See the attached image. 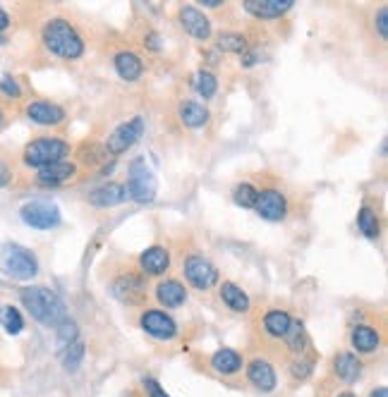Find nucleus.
<instances>
[{"label":"nucleus","instance_id":"nucleus-21","mask_svg":"<svg viewBox=\"0 0 388 397\" xmlns=\"http://www.w3.org/2000/svg\"><path fill=\"white\" fill-rule=\"evenodd\" d=\"M218 294H221L223 304H226L230 311H235V313H247V311H250V297H247V292L240 287V285L221 283V287H218Z\"/></svg>","mask_w":388,"mask_h":397},{"label":"nucleus","instance_id":"nucleus-19","mask_svg":"<svg viewBox=\"0 0 388 397\" xmlns=\"http://www.w3.org/2000/svg\"><path fill=\"white\" fill-rule=\"evenodd\" d=\"M350 342H352V347L360 352V355H374V352L379 350V345H381V335H379V331H376L374 326L362 323V326L352 328Z\"/></svg>","mask_w":388,"mask_h":397},{"label":"nucleus","instance_id":"nucleus-43","mask_svg":"<svg viewBox=\"0 0 388 397\" xmlns=\"http://www.w3.org/2000/svg\"><path fill=\"white\" fill-rule=\"evenodd\" d=\"M336 397H357V395H352V393H341V395H336Z\"/></svg>","mask_w":388,"mask_h":397},{"label":"nucleus","instance_id":"nucleus-9","mask_svg":"<svg viewBox=\"0 0 388 397\" xmlns=\"http://www.w3.org/2000/svg\"><path fill=\"white\" fill-rule=\"evenodd\" d=\"M144 333H149L156 340H173L178 335V323L171 313L161 311V309H147L139 318Z\"/></svg>","mask_w":388,"mask_h":397},{"label":"nucleus","instance_id":"nucleus-33","mask_svg":"<svg viewBox=\"0 0 388 397\" xmlns=\"http://www.w3.org/2000/svg\"><path fill=\"white\" fill-rule=\"evenodd\" d=\"M60 359H62V366H65L67 371L80 369L82 359H84V345H82V342H72L70 347H65V350H62Z\"/></svg>","mask_w":388,"mask_h":397},{"label":"nucleus","instance_id":"nucleus-3","mask_svg":"<svg viewBox=\"0 0 388 397\" xmlns=\"http://www.w3.org/2000/svg\"><path fill=\"white\" fill-rule=\"evenodd\" d=\"M67 156H70V144L58 137H38L34 142H29L22 151L24 166L34 168V170H41V168H48L53 163L67 161Z\"/></svg>","mask_w":388,"mask_h":397},{"label":"nucleus","instance_id":"nucleus-37","mask_svg":"<svg viewBox=\"0 0 388 397\" xmlns=\"http://www.w3.org/2000/svg\"><path fill=\"white\" fill-rule=\"evenodd\" d=\"M0 91H3L5 96H10V99H19V94H22V89H19V84L12 79V77H3V79H0Z\"/></svg>","mask_w":388,"mask_h":397},{"label":"nucleus","instance_id":"nucleus-40","mask_svg":"<svg viewBox=\"0 0 388 397\" xmlns=\"http://www.w3.org/2000/svg\"><path fill=\"white\" fill-rule=\"evenodd\" d=\"M8 27H10V14L5 12L3 8H0V34H3V31H5V29H8Z\"/></svg>","mask_w":388,"mask_h":397},{"label":"nucleus","instance_id":"nucleus-44","mask_svg":"<svg viewBox=\"0 0 388 397\" xmlns=\"http://www.w3.org/2000/svg\"><path fill=\"white\" fill-rule=\"evenodd\" d=\"M3 43H5V36H3V34H0V46H3Z\"/></svg>","mask_w":388,"mask_h":397},{"label":"nucleus","instance_id":"nucleus-42","mask_svg":"<svg viewBox=\"0 0 388 397\" xmlns=\"http://www.w3.org/2000/svg\"><path fill=\"white\" fill-rule=\"evenodd\" d=\"M204 5H206V8H218V5L223 3V0H202Z\"/></svg>","mask_w":388,"mask_h":397},{"label":"nucleus","instance_id":"nucleus-14","mask_svg":"<svg viewBox=\"0 0 388 397\" xmlns=\"http://www.w3.org/2000/svg\"><path fill=\"white\" fill-rule=\"evenodd\" d=\"M295 0H245L242 8L256 19H278L293 10Z\"/></svg>","mask_w":388,"mask_h":397},{"label":"nucleus","instance_id":"nucleus-8","mask_svg":"<svg viewBox=\"0 0 388 397\" xmlns=\"http://www.w3.org/2000/svg\"><path fill=\"white\" fill-rule=\"evenodd\" d=\"M24 225L34 230H53L60 225V208L51 201H29L19 208Z\"/></svg>","mask_w":388,"mask_h":397},{"label":"nucleus","instance_id":"nucleus-26","mask_svg":"<svg viewBox=\"0 0 388 397\" xmlns=\"http://www.w3.org/2000/svg\"><path fill=\"white\" fill-rule=\"evenodd\" d=\"M180 120H182V125H185V127H190V129L204 127V125L208 123L206 105L197 103V101H185V103L180 105Z\"/></svg>","mask_w":388,"mask_h":397},{"label":"nucleus","instance_id":"nucleus-38","mask_svg":"<svg viewBox=\"0 0 388 397\" xmlns=\"http://www.w3.org/2000/svg\"><path fill=\"white\" fill-rule=\"evenodd\" d=\"M144 390H147L149 397H171V395H166V390H163L154 379H144Z\"/></svg>","mask_w":388,"mask_h":397},{"label":"nucleus","instance_id":"nucleus-6","mask_svg":"<svg viewBox=\"0 0 388 397\" xmlns=\"http://www.w3.org/2000/svg\"><path fill=\"white\" fill-rule=\"evenodd\" d=\"M182 273H185L187 283H190L194 290H202V292L216 287L218 278H221L216 266H213L206 256H199V254L187 256L185 264H182Z\"/></svg>","mask_w":388,"mask_h":397},{"label":"nucleus","instance_id":"nucleus-27","mask_svg":"<svg viewBox=\"0 0 388 397\" xmlns=\"http://www.w3.org/2000/svg\"><path fill=\"white\" fill-rule=\"evenodd\" d=\"M357 227H360V232L365 237H369V240H376L381 232V225H379V216H376L374 211H372L369 206H362L360 213H357Z\"/></svg>","mask_w":388,"mask_h":397},{"label":"nucleus","instance_id":"nucleus-15","mask_svg":"<svg viewBox=\"0 0 388 397\" xmlns=\"http://www.w3.org/2000/svg\"><path fill=\"white\" fill-rule=\"evenodd\" d=\"M77 175V166L70 161H60V163H53L48 168H41L36 172V185L41 187H58V185H65L70 182L72 177Z\"/></svg>","mask_w":388,"mask_h":397},{"label":"nucleus","instance_id":"nucleus-13","mask_svg":"<svg viewBox=\"0 0 388 397\" xmlns=\"http://www.w3.org/2000/svg\"><path fill=\"white\" fill-rule=\"evenodd\" d=\"M247 381H250L256 390H261V393H271V390H276V385H278L276 369L271 366V361L261 359V357H256V359H252L250 364H247Z\"/></svg>","mask_w":388,"mask_h":397},{"label":"nucleus","instance_id":"nucleus-1","mask_svg":"<svg viewBox=\"0 0 388 397\" xmlns=\"http://www.w3.org/2000/svg\"><path fill=\"white\" fill-rule=\"evenodd\" d=\"M19 299H22L29 316H32L36 323H41V326L58 328L60 323L67 321L65 302H62L53 290L34 285V287H24L22 292H19Z\"/></svg>","mask_w":388,"mask_h":397},{"label":"nucleus","instance_id":"nucleus-2","mask_svg":"<svg viewBox=\"0 0 388 397\" xmlns=\"http://www.w3.org/2000/svg\"><path fill=\"white\" fill-rule=\"evenodd\" d=\"M43 46L62 60H80L84 55V38L65 17H53L41 31Z\"/></svg>","mask_w":388,"mask_h":397},{"label":"nucleus","instance_id":"nucleus-12","mask_svg":"<svg viewBox=\"0 0 388 397\" xmlns=\"http://www.w3.org/2000/svg\"><path fill=\"white\" fill-rule=\"evenodd\" d=\"M27 118L41 127H56V125L65 123V110L51 101H32L27 105Z\"/></svg>","mask_w":388,"mask_h":397},{"label":"nucleus","instance_id":"nucleus-22","mask_svg":"<svg viewBox=\"0 0 388 397\" xmlns=\"http://www.w3.org/2000/svg\"><path fill=\"white\" fill-rule=\"evenodd\" d=\"M128 194H125V187L118 185V182H108V185L99 187L89 194V201L99 208H110V206H118L123 203Z\"/></svg>","mask_w":388,"mask_h":397},{"label":"nucleus","instance_id":"nucleus-23","mask_svg":"<svg viewBox=\"0 0 388 397\" xmlns=\"http://www.w3.org/2000/svg\"><path fill=\"white\" fill-rule=\"evenodd\" d=\"M211 369L216 371V374H223V376H235L237 371H242V357L237 355L235 350L223 347V350L213 352Z\"/></svg>","mask_w":388,"mask_h":397},{"label":"nucleus","instance_id":"nucleus-30","mask_svg":"<svg viewBox=\"0 0 388 397\" xmlns=\"http://www.w3.org/2000/svg\"><path fill=\"white\" fill-rule=\"evenodd\" d=\"M194 89H197V94L202 96V99H213L218 91L216 75H211V72H206V70L197 72V77H194Z\"/></svg>","mask_w":388,"mask_h":397},{"label":"nucleus","instance_id":"nucleus-34","mask_svg":"<svg viewBox=\"0 0 388 397\" xmlns=\"http://www.w3.org/2000/svg\"><path fill=\"white\" fill-rule=\"evenodd\" d=\"M56 331H58V345H60L62 350H65V347H70L72 342H77V335H80V331H77V323L70 321V318H67L65 323H60Z\"/></svg>","mask_w":388,"mask_h":397},{"label":"nucleus","instance_id":"nucleus-31","mask_svg":"<svg viewBox=\"0 0 388 397\" xmlns=\"http://www.w3.org/2000/svg\"><path fill=\"white\" fill-rule=\"evenodd\" d=\"M218 48L223 53H245L247 51V38L237 31H223L218 36Z\"/></svg>","mask_w":388,"mask_h":397},{"label":"nucleus","instance_id":"nucleus-10","mask_svg":"<svg viewBox=\"0 0 388 397\" xmlns=\"http://www.w3.org/2000/svg\"><path fill=\"white\" fill-rule=\"evenodd\" d=\"M254 208L264 220L271 222H278L288 216V201H285V196L278 190H261L259 196H256Z\"/></svg>","mask_w":388,"mask_h":397},{"label":"nucleus","instance_id":"nucleus-41","mask_svg":"<svg viewBox=\"0 0 388 397\" xmlns=\"http://www.w3.org/2000/svg\"><path fill=\"white\" fill-rule=\"evenodd\" d=\"M369 397H388V390L381 385V388H376V390H372L369 393Z\"/></svg>","mask_w":388,"mask_h":397},{"label":"nucleus","instance_id":"nucleus-20","mask_svg":"<svg viewBox=\"0 0 388 397\" xmlns=\"http://www.w3.org/2000/svg\"><path fill=\"white\" fill-rule=\"evenodd\" d=\"M144 290H147L144 287V280L139 278V275H132V273L120 275V278L113 283V294L128 304H137L139 297L144 294Z\"/></svg>","mask_w":388,"mask_h":397},{"label":"nucleus","instance_id":"nucleus-45","mask_svg":"<svg viewBox=\"0 0 388 397\" xmlns=\"http://www.w3.org/2000/svg\"><path fill=\"white\" fill-rule=\"evenodd\" d=\"M3 118H5V115H3V110H0V125H3Z\"/></svg>","mask_w":388,"mask_h":397},{"label":"nucleus","instance_id":"nucleus-28","mask_svg":"<svg viewBox=\"0 0 388 397\" xmlns=\"http://www.w3.org/2000/svg\"><path fill=\"white\" fill-rule=\"evenodd\" d=\"M285 345L290 347V352H295V355H300L302 357V352H304V347H307V331H304V326H302V321H293L290 323V328H288V333H285Z\"/></svg>","mask_w":388,"mask_h":397},{"label":"nucleus","instance_id":"nucleus-11","mask_svg":"<svg viewBox=\"0 0 388 397\" xmlns=\"http://www.w3.org/2000/svg\"><path fill=\"white\" fill-rule=\"evenodd\" d=\"M178 17H180V27L185 29L192 38H197V41H208V36H211V22H208V17L202 12V10L192 8V5H185V8H180Z\"/></svg>","mask_w":388,"mask_h":397},{"label":"nucleus","instance_id":"nucleus-36","mask_svg":"<svg viewBox=\"0 0 388 397\" xmlns=\"http://www.w3.org/2000/svg\"><path fill=\"white\" fill-rule=\"evenodd\" d=\"M374 27H376V31H379V36H381V38H386V36H388V8H386V5H381V8L376 10Z\"/></svg>","mask_w":388,"mask_h":397},{"label":"nucleus","instance_id":"nucleus-39","mask_svg":"<svg viewBox=\"0 0 388 397\" xmlns=\"http://www.w3.org/2000/svg\"><path fill=\"white\" fill-rule=\"evenodd\" d=\"M10 182H12V168H10L5 161H0V190L8 187Z\"/></svg>","mask_w":388,"mask_h":397},{"label":"nucleus","instance_id":"nucleus-29","mask_svg":"<svg viewBox=\"0 0 388 397\" xmlns=\"http://www.w3.org/2000/svg\"><path fill=\"white\" fill-rule=\"evenodd\" d=\"M0 326L8 331V335H19V333L24 331V318H22V313H19V309L12 307V304L3 307V313H0Z\"/></svg>","mask_w":388,"mask_h":397},{"label":"nucleus","instance_id":"nucleus-17","mask_svg":"<svg viewBox=\"0 0 388 397\" xmlns=\"http://www.w3.org/2000/svg\"><path fill=\"white\" fill-rule=\"evenodd\" d=\"M113 67H115V72H118L120 79H125V81H137L139 77H142V72H144L142 57H139L137 53H132V51L115 53Z\"/></svg>","mask_w":388,"mask_h":397},{"label":"nucleus","instance_id":"nucleus-5","mask_svg":"<svg viewBox=\"0 0 388 397\" xmlns=\"http://www.w3.org/2000/svg\"><path fill=\"white\" fill-rule=\"evenodd\" d=\"M158 192V180L154 175V170L147 166L144 158H134L130 163L128 170V187H125V194L137 203H149L156 198Z\"/></svg>","mask_w":388,"mask_h":397},{"label":"nucleus","instance_id":"nucleus-4","mask_svg":"<svg viewBox=\"0 0 388 397\" xmlns=\"http://www.w3.org/2000/svg\"><path fill=\"white\" fill-rule=\"evenodd\" d=\"M0 270L12 280H32L38 275V259L27 246L8 242L0 249Z\"/></svg>","mask_w":388,"mask_h":397},{"label":"nucleus","instance_id":"nucleus-16","mask_svg":"<svg viewBox=\"0 0 388 397\" xmlns=\"http://www.w3.org/2000/svg\"><path fill=\"white\" fill-rule=\"evenodd\" d=\"M171 266V251L166 246H149L139 254V268L147 275H163Z\"/></svg>","mask_w":388,"mask_h":397},{"label":"nucleus","instance_id":"nucleus-24","mask_svg":"<svg viewBox=\"0 0 388 397\" xmlns=\"http://www.w3.org/2000/svg\"><path fill=\"white\" fill-rule=\"evenodd\" d=\"M333 371H336V376L341 381L352 383V381L360 379L362 364H360V359L352 355V352H341V355H336V359H333Z\"/></svg>","mask_w":388,"mask_h":397},{"label":"nucleus","instance_id":"nucleus-25","mask_svg":"<svg viewBox=\"0 0 388 397\" xmlns=\"http://www.w3.org/2000/svg\"><path fill=\"white\" fill-rule=\"evenodd\" d=\"M290 323H293V316L285 309H271V311L264 313V331L271 337H285Z\"/></svg>","mask_w":388,"mask_h":397},{"label":"nucleus","instance_id":"nucleus-46","mask_svg":"<svg viewBox=\"0 0 388 397\" xmlns=\"http://www.w3.org/2000/svg\"><path fill=\"white\" fill-rule=\"evenodd\" d=\"M0 313H3V307H0Z\"/></svg>","mask_w":388,"mask_h":397},{"label":"nucleus","instance_id":"nucleus-32","mask_svg":"<svg viewBox=\"0 0 388 397\" xmlns=\"http://www.w3.org/2000/svg\"><path fill=\"white\" fill-rule=\"evenodd\" d=\"M256 196H259V190H256L254 185H250V182H242V185H237L235 192H232L235 203L237 206H242V208H254Z\"/></svg>","mask_w":388,"mask_h":397},{"label":"nucleus","instance_id":"nucleus-18","mask_svg":"<svg viewBox=\"0 0 388 397\" xmlns=\"http://www.w3.org/2000/svg\"><path fill=\"white\" fill-rule=\"evenodd\" d=\"M156 299L161 307L178 309L187 302V290L180 280H161V283L156 285Z\"/></svg>","mask_w":388,"mask_h":397},{"label":"nucleus","instance_id":"nucleus-35","mask_svg":"<svg viewBox=\"0 0 388 397\" xmlns=\"http://www.w3.org/2000/svg\"><path fill=\"white\" fill-rule=\"evenodd\" d=\"M312 369H314L312 359H304V357H298V359L290 364V374H293L295 381H304L309 374H312Z\"/></svg>","mask_w":388,"mask_h":397},{"label":"nucleus","instance_id":"nucleus-7","mask_svg":"<svg viewBox=\"0 0 388 397\" xmlns=\"http://www.w3.org/2000/svg\"><path fill=\"white\" fill-rule=\"evenodd\" d=\"M144 129H147L144 118H139V115L137 118H130L128 123L118 125V127L110 132V137L106 139V151L113 153V156H120V153H125L128 149H132L134 144L144 137Z\"/></svg>","mask_w":388,"mask_h":397}]
</instances>
